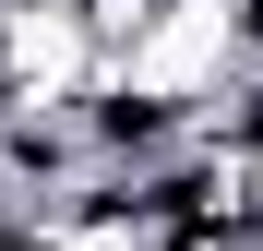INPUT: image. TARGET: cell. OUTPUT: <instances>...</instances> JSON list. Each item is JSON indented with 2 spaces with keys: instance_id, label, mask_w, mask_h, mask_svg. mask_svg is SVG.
<instances>
[{
  "instance_id": "1",
  "label": "cell",
  "mask_w": 263,
  "mask_h": 251,
  "mask_svg": "<svg viewBox=\"0 0 263 251\" xmlns=\"http://www.w3.org/2000/svg\"><path fill=\"white\" fill-rule=\"evenodd\" d=\"M228 12H239V48L263 60V0H228Z\"/></svg>"
}]
</instances>
